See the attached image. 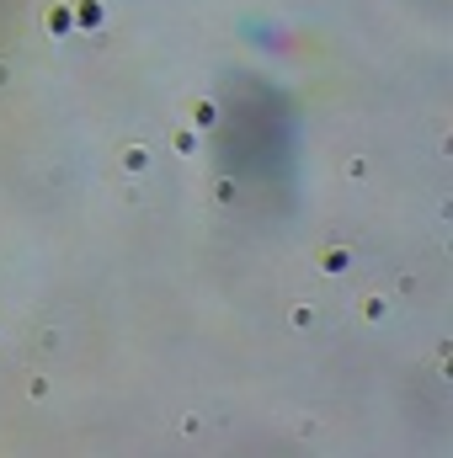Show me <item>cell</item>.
<instances>
[{
	"label": "cell",
	"mask_w": 453,
	"mask_h": 458,
	"mask_svg": "<svg viewBox=\"0 0 453 458\" xmlns=\"http://www.w3.org/2000/svg\"><path fill=\"white\" fill-rule=\"evenodd\" d=\"M75 27H102L107 22V6H102V0H75Z\"/></svg>",
	"instance_id": "1"
},
{
	"label": "cell",
	"mask_w": 453,
	"mask_h": 458,
	"mask_svg": "<svg viewBox=\"0 0 453 458\" xmlns=\"http://www.w3.org/2000/svg\"><path fill=\"white\" fill-rule=\"evenodd\" d=\"M144 160H150L144 149H123V166H128V171H144Z\"/></svg>",
	"instance_id": "6"
},
{
	"label": "cell",
	"mask_w": 453,
	"mask_h": 458,
	"mask_svg": "<svg viewBox=\"0 0 453 458\" xmlns=\"http://www.w3.org/2000/svg\"><path fill=\"white\" fill-rule=\"evenodd\" d=\"M43 27H48V37H70V32H75V16H70V6H54V11L43 16Z\"/></svg>",
	"instance_id": "2"
},
{
	"label": "cell",
	"mask_w": 453,
	"mask_h": 458,
	"mask_svg": "<svg viewBox=\"0 0 453 458\" xmlns=\"http://www.w3.org/2000/svg\"><path fill=\"white\" fill-rule=\"evenodd\" d=\"M192 123H198V128H214V123H219V107H214V101H198V107H192Z\"/></svg>",
	"instance_id": "4"
},
{
	"label": "cell",
	"mask_w": 453,
	"mask_h": 458,
	"mask_svg": "<svg viewBox=\"0 0 453 458\" xmlns=\"http://www.w3.org/2000/svg\"><path fill=\"white\" fill-rule=\"evenodd\" d=\"M352 266V251H342V245H325L320 251V272H346Z\"/></svg>",
	"instance_id": "3"
},
{
	"label": "cell",
	"mask_w": 453,
	"mask_h": 458,
	"mask_svg": "<svg viewBox=\"0 0 453 458\" xmlns=\"http://www.w3.org/2000/svg\"><path fill=\"white\" fill-rule=\"evenodd\" d=\"M384 309H389L384 299H363V314H368V320H384Z\"/></svg>",
	"instance_id": "7"
},
{
	"label": "cell",
	"mask_w": 453,
	"mask_h": 458,
	"mask_svg": "<svg viewBox=\"0 0 453 458\" xmlns=\"http://www.w3.org/2000/svg\"><path fill=\"white\" fill-rule=\"evenodd\" d=\"M192 149H198V133L181 128V133H176V155H192Z\"/></svg>",
	"instance_id": "5"
}]
</instances>
